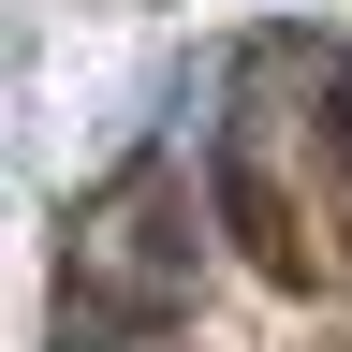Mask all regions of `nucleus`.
Returning <instances> with one entry per match:
<instances>
[{
    "label": "nucleus",
    "instance_id": "obj_2",
    "mask_svg": "<svg viewBox=\"0 0 352 352\" xmlns=\"http://www.w3.org/2000/svg\"><path fill=\"white\" fill-rule=\"evenodd\" d=\"M323 147H338V206H352V59L323 74Z\"/></svg>",
    "mask_w": 352,
    "mask_h": 352
},
{
    "label": "nucleus",
    "instance_id": "obj_1",
    "mask_svg": "<svg viewBox=\"0 0 352 352\" xmlns=\"http://www.w3.org/2000/svg\"><path fill=\"white\" fill-rule=\"evenodd\" d=\"M176 308H191V176L176 162H118L88 191V220H74V250H59V323L147 338Z\"/></svg>",
    "mask_w": 352,
    "mask_h": 352
}]
</instances>
